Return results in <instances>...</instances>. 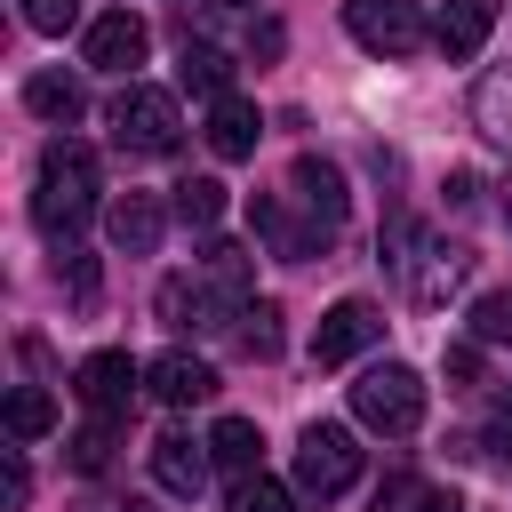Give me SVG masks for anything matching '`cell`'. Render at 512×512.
<instances>
[{
	"mask_svg": "<svg viewBox=\"0 0 512 512\" xmlns=\"http://www.w3.org/2000/svg\"><path fill=\"white\" fill-rule=\"evenodd\" d=\"M56 280H64V288H72V304H80V312H88V304H96V256H80V248H72V240H64V256H56Z\"/></svg>",
	"mask_w": 512,
	"mask_h": 512,
	"instance_id": "cell-29",
	"label": "cell"
},
{
	"mask_svg": "<svg viewBox=\"0 0 512 512\" xmlns=\"http://www.w3.org/2000/svg\"><path fill=\"white\" fill-rule=\"evenodd\" d=\"M200 272H208L232 304H248V272H256V264H248V248H240V240H208V248H200Z\"/></svg>",
	"mask_w": 512,
	"mask_h": 512,
	"instance_id": "cell-23",
	"label": "cell"
},
{
	"mask_svg": "<svg viewBox=\"0 0 512 512\" xmlns=\"http://www.w3.org/2000/svg\"><path fill=\"white\" fill-rule=\"evenodd\" d=\"M256 136H264V120H256L248 96H216V104H208V152H216V160H248Z\"/></svg>",
	"mask_w": 512,
	"mask_h": 512,
	"instance_id": "cell-17",
	"label": "cell"
},
{
	"mask_svg": "<svg viewBox=\"0 0 512 512\" xmlns=\"http://www.w3.org/2000/svg\"><path fill=\"white\" fill-rule=\"evenodd\" d=\"M424 512H464V496H456V488H432V504H424Z\"/></svg>",
	"mask_w": 512,
	"mask_h": 512,
	"instance_id": "cell-35",
	"label": "cell"
},
{
	"mask_svg": "<svg viewBox=\"0 0 512 512\" xmlns=\"http://www.w3.org/2000/svg\"><path fill=\"white\" fill-rule=\"evenodd\" d=\"M224 512H296V496H288V480H272V472H240Z\"/></svg>",
	"mask_w": 512,
	"mask_h": 512,
	"instance_id": "cell-27",
	"label": "cell"
},
{
	"mask_svg": "<svg viewBox=\"0 0 512 512\" xmlns=\"http://www.w3.org/2000/svg\"><path fill=\"white\" fill-rule=\"evenodd\" d=\"M144 384H152L160 408H200V400H216V368L192 360V352H160V360L144 368Z\"/></svg>",
	"mask_w": 512,
	"mask_h": 512,
	"instance_id": "cell-15",
	"label": "cell"
},
{
	"mask_svg": "<svg viewBox=\"0 0 512 512\" xmlns=\"http://www.w3.org/2000/svg\"><path fill=\"white\" fill-rule=\"evenodd\" d=\"M472 120L512 152V64H496V72H480V88H472Z\"/></svg>",
	"mask_w": 512,
	"mask_h": 512,
	"instance_id": "cell-20",
	"label": "cell"
},
{
	"mask_svg": "<svg viewBox=\"0 0 512 512\" xmlns=\"http://www.w3.org/2000/svg\"><path fill=\"white\" fill-rule=\"evenodd\" d=\"M40 432H56V400L40 384H16L8 392V440H40Z\"/></svg>",
	"mask_w": 512,
	"mask_h": 512,
	"instance_id": "cell-25",
	"label": "cell"
},
{
	"mask_svg": "<svg viewBox=\"0 0 512 512\" xmlns=\"http://www.w3.org/2000/svg\"><path fill=\"white\" fill-rule=\"evenodd\" d=\"M184 88H200L208 104H216V96H232V56H224V48H208V40H184Z\"/></svg>",
	"mask_w": 512,
	"mask_h": 512,
	"instance_id": "cell-22",
	"label": "cell"
},
{
	"mask_svg": "<svg viewBox=\"0 0 512 512\" xmlns=\"http://www.w3.org/2000/svg\"><path fill=\"white\" fill-rule=\"evenodd\" d=\"M480 448H488L496 464H512V392H496V400H488V424H480Z\"/></svg>",
	"mask_w": 512,
	"mask_h": 512,
	"instance_id": "cell-31",
	"label": "cell"
},
{
	"mask_svg": "<svg viewBox=\"0 0 512 512\" xmlns=\"http://www.w3.org/2000/svg\"><path fill=\"white\" fill-rule=\"evenodd\" d=\"M24 24L56 40V32H72V24H80V0H24Z\"/></svg>",
	"mask_w": 512,
	"mask_h": 512,
	"instance_id": "cell-32",
	"label": "cell"
},
{
	"mask_svg": "<svg viewBox=\"0 0 512 512\" xmlns=\"http://www.w3.org/2000/svg\"><path fill=\"white\" fill-rule=\"evenodd\" d=\"M344 32L368 48V56H416L432 40L424 8L416 0H344Z\"/></svg>",
	"mask_w": 512,
	"mask_h": 512,
	"instance_id": "cell-6",
	"label": "cell"
},
{
	"mask_svg": "<svg viewBox=\"0 0 512 512\" xmlns=\"http://www.w3.org/2000/svg\"><path fill=\"white\" fill-rule=\"evenodd\" d=\"M288 200H296V208H312L328 232H344V168H336V160L296 152V168H288Z\"/></svg>",
	"mask_w": 512,
	"mask_h": 512,
	"instance_id": "cell-12",
	"label": "cell"
},
{
	"mask_svg": "<svg viewBox=\"0 0 512 512\" xmlns=\"http://www.w3.org/2000/svg\"><path fill=\"white\" fill-rule=\"evenodd\" d=\"M96 152L80 144V136H56L48 152H40V192H32V224L64 248V240H80V224L96 216Z\"/></svg>",
	"mask_w": 512,
	"mask_h": 512,
	"instance_id": "cell-1",
	"label": "cell"
},
{
	"mask_svg": "<svg viewBox=\"0 0 512 512\" xmlns=\"http://www.w3.org/2000/svg\"><path fill=\"white\" fill-rule=\"evenodd\" d=\"M216 8H248V0H216Z\"/></svg>",
	"mask_w": 512,
	"mask_h": 512,
	"instance_id": "cell-38",
	"label": "cell"
},
{
	"mask_svg": "<svg viewBox=\"0 0 512 512\" xmlns=\"http://www.w3.org/2000/svg\"><path fill=\"white\" fill-rule=\"evenodd\" d=\"M248 224H256V240L280 256V264H304V256H320L336 232L312 216V208H288L280 192H264V200H248Z\"/></svg>",
	"mask_w": 512,
	"mask_h": 512,
	"instance_id": "cell-8",
	"label": "cell"
},
{
	"mask_svg": "<svg viewBox=\"0 0 512 512\" xmlns=\"http://www.w3.org/2000/svg\"><path fill=\"white\" fill-rule=\"evenodd\" d=\"M480 344H512V288H488L480 304H472V320H464Z\"/></svg>",
	"mask_w": 512,
	"mask_h": 512,
	"instance_id": "cell-28",
	"label": "cell"
},
{
	"mask_svg": "<svg viewBox=\"0 0 512 512\" xmlns=\"http://www.w3.org/2000/svg\"><path fill=\"white\" fill-rule=\"evenodd\" d=\"M80 512H136V504H80Z\"/></svg>",
	"mask_w": 512,
	"mask_h": 512,
	"instance_id": "cell-36",
	"label": "cell"
},
{
	"mask_svg": "<svg viewBox=\"0 0 512 512\" xmlns=\"http://www.w3.org/2000/svg\"><path fill=\"white\" fill-rule=\"evenodd\" d=\"M136 384H144V368H136L128 352H88V360L72 368V392H80V408H96V416H128Z\"/></svg>",
	"mask_w": 512,
	"mask_h": 512,
	"instance_id": "cell-11",
	"label": "cell"
},
{
	"mask_svg": "<svg viewBox=\"0 0 512 512\" xmlns=\"http://www.w3.org/2000/svg\"><path fill=\"white\" fill-rule=\"evenodd\" d=\"M488 32H496V0H440L432 40H440V56H448V64L480 56V48H488Z\"/></svg>",
	"mask_w": 512,
	"mask_h": 512,
	"instance_id": "cell-16",
	"label": "cell"
},
{
	"mask_svg": "<svg viewBox=\"0 0 512 512\" xmlns=\"http://www.w3.org/2000/svg\"><path fill=\"white\" fill-rule=\"evenodd\" d=\"M112 144L136 152V160H168V152L184 144V112H176V96L152 88V80H128V88L112 96Z\"/></svg>",
	"mask_w": 512,
	"mask_h": 512,
	"instance_id": "cell-3",
	"label": "cell"
},
{
	"mask_svg": "<svg viewBox=\"0 0 512 512\" xmlns=\"http://www.w3.org/2000/svg\"><path fill=\"white\" fill-rule=\"evenodd\" d=\"M104 232H112V248H120V256H152V248H160V232H168V208H160L152 192H120V200L104 208Z\"/></svg>",
	"mask_w": 512,
	"mask_h": 512,
	"instance_id": "cell-14",
	"label": "cell"
},
{
	"mask_svg": "<svg viewBox=\"0 0 512 512\" xmlns=\"http://www.w3.org/2000/svg\"><path fill=\"white\" fill-rule=\"evenodd\" d=\"M24 104H32L40 120H56V128H72V120L88 112V96H80L72 72H32V80H24Z\"/></svg>",
	"mask_w": 512,
	"mask_h": 512,
	"instance_id": "cell-18",
	"label": "cell"
},
{
	"mask_svg": "<svg viewBox=\"0 0 512 512\" xmlns=\"http://www.w3.org/2000/svg\"><path fill=\"white\" fill-rule=\"evenodd\" d=\"M64 456H72V472H88V480L112 472V456H120V416H96V408H88V424L64 440Z\"/></svg>",
	"mask_w": 512,
	"mask_h": 512,
	"instance_id": "cell-19",
	"label": "cell"
},
{
	"mask_svg": "<svg viewBox=\"0 0 512 512\" xmlns=\"http://www.w3.org/2000/svg\"><path fill=\"white\" fill-rule=\"evenodd\" d=\"M448 384H480V336L448 344Z\"/></svg>",
	"mask_w": 512,
	"mask_h": 512,
	"instance_id": "cell-33",
	"label": "cell"
},
{
	"mask_svg": "<svg viewBox=\"0 0 512 512\" xmlns=\"http://www.w3.org/2000/svg\"><path fill=\"white\" fill-rule=\"evenodd\" d=\"M376 336H384V312H376L368 296H344V304H328L320 328H312V368H344V360L368 352Z\"/></svg>",
	"mask_w": 512,
	"mask_h": 512,
	"instance_id": "cell-9",
	"label": "cell"
},
{
	"mask_svg": "<svg viewBox=\"0 0 512 512\" xmlns=\"http://www.w3.org/2000/svg\"><path fill=\"white\" fill-rule=\"evenodd\" d=\"M504 224H512V184H504Z\"/></svg>",
	"mask_w": 512,
	"mask_h": 512,
	"instance_id": "cell-37",
	"label": "cell"
},
{
	"mask_svg": "<svg viewBox=\"0 0 512 512\" xmlns=\"http://www.w3.org/2000/svg\"><path fill=\"white\" fill-rule=\"evenodd\" d=\"M352 416H360L368 432H384V440L416 432V424H424V376H416L408 360H376V368L352 384Z\"/></svg>",
	"mask_w": 512,
	"mask_h": 512,
	"instance_id": "cell-4",
	"label": "cell"
},
{
	"mask_svg": "<svg viewBox=\"0 0 512 512\" xmlns=\"http://www.w3.org/2000/svg\"><path fill=\"white\" fill-rule=\"evenodd\" d=\"M376 248H384V264L400 272L408 304H448V296L472 280V248H464V240H440V232H416V216H392Z\"/></svg>",
	"mask_w": 512,
	"mask_h": 512,
	"instance_id": "cell-2",
	"label": "cell"
},
{
	"mask_svg": "<svg viewBox=\"0 0 512 512\" xmlns=\"http://www.w3.org/2000/svg\"><path fill=\"white\" fill-rule=\"evenodd\" d=\"M232 344H240V360H272L280 352V304H240Z\"/></svg>",
	"mask_w": 512,
	"mask_h": 512,
	"instance_id": "cell-24",
	"label": "cell"
},
{
	"mask_svg": "<svg viewBox=\"0 0 512 512\" xmlns=\"http://www.w3.org/2000/svg\"><path fill=\"white\" fill-rule=\"evenodd\" d=\"M360 480V448H352V432L344 424H304V440H296V488L304 496H344Z\"/></svg>",
	"mask_w": 512,
	"mask_h": 512,
	"instance_id": "cell-7",
	"label": "cell"
},
{
	"mask_svg": "<svg viewBox=\"0 0 512 512\" xmlns=\"http://www.w3.org/2000/svg\"><path fill=\"white\" fill-rule=\"evenodd\" d=\"M256 448H264V432L248 424V416H216V432H208V456L240 480V472H256Z\"/></svg>",
	"mask_w": 512,
	"mask_h": 512,
	"instance_id": "cell-21",
	"label": "cell"
},
{
	"mask_svg": "<svg viewBox=\"0 0 512 512\" xmlns=\"http://www.w3.org/2000/svg\"><path fill=\"white\" fill-rule=\"evenodd\" d=\"M152 312H160V328H176V336H208V328H232V320H240V304H232L208 272H168L160 296H152Z\"/></svg>",
	"mask_w": 512,
	"mask_h": 512,
	"instance_id": "cell-5",
	"label": "cell"
},
{
	"mask_svg": "<svg viewBox=\"0 0 512 512\" xmlns=\"http://www.w3.org/2000/svg\"><path fill=\"white\" fill-rule=\"evenodd\" d=\"M0 496H8V512H24V496H32V472H24L16 448H8V464H0Z\"/></svg>",
	"mask_w": 512,
	"mask_h": 512,
	"instance_id": "cell-34",
	"label": "cell"
},
{
	"mask_svg": "<svg viewBox=\"0 0 512 512\" xmlns=\"http://www.w3.org/2000/svg\"><path fill=\"white\" fill-rule=\"evenodd\" d=\"M208 464H216V456H208V440H192V432H160V440H152V480H160L168 496H184V504L208 488Z\"/></svg>",
	"mask_w": 512,
	"mask_h": 512,
	"instance_id": "cell-13",
	"label": "cell"
},
{
	"mask_svg": "<svg viewBox=\"0 0 512 512\" xmlns=\"http://www.w3.org/2000/svg\"><path fill=\"white\" fill-rule=\"evenodd\" d=\"M424 504H432V480H416V472H392L376 488V512H424Z\"/></svg>",
	"mask_w": 512,
	"mask_h": 512,
	"instance_id": "cell-30",
	"label": "cell"
},
{
	"mask_svg": "<svg viewBox=\"0 0 512 512\" xmlns=\"http://www.w3.org/2000/svg\"><path fill=\"white\" fill-rule=\"evenodd\" d=\"M176 216H184L192 232H216V216H224V184H216V176H184V184H176Z\"/></svg>",
	"mask_w": 512,
	"mask_h": 512,
	"instance_id": "cell-26",
	"label": "cell"
},
{
	"mask_svg": "<svg viewBox=\"0 0 512 512\" xmlns=\"http://www.w3.org/2000/svg\"><path fill=\"white\" fill-rule=\"evenodd\" d=\"M144 48H152V24H144L136 8H104V16L80 32V56H88L96 72H136Z\"/></svg>",
	"mask_w": 512,
	"mask_h": 512,
	"instance_id": "cell-10",
	"label": "cell"
}]
</instances>
